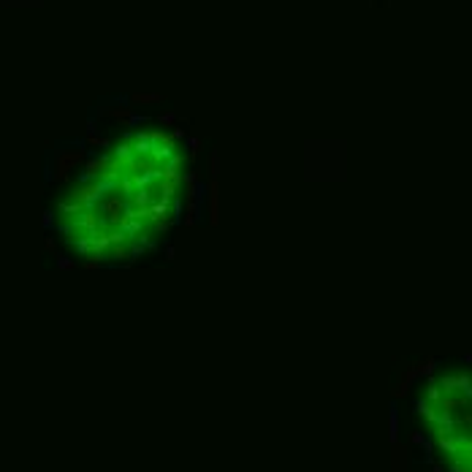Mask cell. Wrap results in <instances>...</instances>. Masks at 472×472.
Masks as SVG:
<instances>
[{"mask_svg": "<svg viewBox=\"0 0 472 472\" xmlns=\"http://www.w3.org/2000/svg\"><path fill=\"white\" fill-rule=\"evenodd\" d=\"M182 155L166 133H130L57 195L54 231L84 261L125 263L177 223Z\"/></svg>", "mask_w": 472, "mask_h": 472, "instance_id": "obj_1", "label": "cell"}, {"mask_svg": "<svg viewBox=\"0 0 472 472\" xmlns=\"http://www.w3.org/2000/svg\"><path fill=\"white\" fill-rule=\"evenodd\" d=\"M415 413L443 472H472V369L448 366L431 375Z\"/></svg>", "mask_w": 472, "mask_h": 472, "instance_id": "obj_2", "label": "cell"}]
</instances>
